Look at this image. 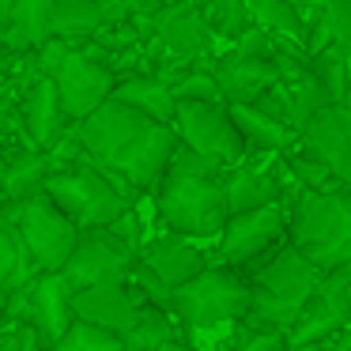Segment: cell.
<instances>
[{"instance_id": "52a82bcc", "label": "cell", "mask_w": 351, "mask_h": 351, "mask_svg": "<svg viewBox=\"0 0 351 351\" xmlns=\"http://www.w3.org/2000/svg\"><path fill=\"white\" fill-rule=\"evenodd\" d=\"M12 223H16L19 238H23L27 253L34 261V272L38 276H61L64 265L72 261L80 242V227L53 204V200L42 193V197H31L23 204L4 208Z\"/></svg>"}, {"instance_id": "4fadbf2b", "label": "cell", "mask_w": 351, "mask_h": 351, "mask_svg": "<svg viewBox=\"0 0 351 351\" xmlns=\"http://www.w3.org/2000/svg\"><path fill=\"white\" fill-rule=\"evenodd\" d=\"M287 230H291V212H283L280 204L250 215H230L227 230H223V265L234 268V272L261 265L268 253L287 245Z\"/></svg>"}, {"instance_id": "1f68e13d", "label": "cell", "mask_w": 351, "mask_h": 351, "mask_svg": "<svg viewBox=\"0 0 351 351\" xmlns=\"http://www.w3.org/2000/svg\"><path fill=\"white\" fill-rule=\"evenodd\" d=\"M129 287H132V295H136L144 306H155V310L174 313V295L178 291H170L167 283L144 265V261H136V268H132V276H129Z\"/></svg>"}, {"instance_id": "60d3db41", "label": "cell", "mask_w": 351, "mask_h": 351, "mask_svg": "<svg viewBox=\"0 0 351 351\" xmlns=\"http://www.w3.org/2000/svg\"><path fill=\"white\" fill-rule=\"evenodd\" d=\"M95 4H102V12H106V19H110L114 12H121V4H125V0H95Z\"/></svg>"}, {"instance_id": "ffe728a7", "label": "cell", "mask_w": 351, "mask_h": 351, "mask_svg": "<svg viewBox=\"0 0 351 351\" xmlns=\"http://www.w3.org/2000/svg\"><path fill=\"white\" fill-rule=\"evenodd\" d=\"M140 261H144L170 291H182L185 283H193L200 272H208L204 253L193 250L185 238H155V242L140 253Z\"/></svg>"}, {"instance_id": "7402d4cb", "label": "cell", "mask_w": 351, "mask_h": 351, "mask_svg": "<svg viewBox=\"0 0 351 351\" xmlns=\"http://www.w3.org/2000/svg\"><path fill=\"white\" fill-rule=\"evenodd\" d=\"M230 117H234V125H238V132H242L250 152H283L287 155L302 140L298 129H291L287 121H276V117L261 114L257 106H230Z\"/></svg>"}, {"instance_id": "44dd1931", "label": "cell", "mask_w": 351, "mask_h": 351, "mask_svg": "<svg viewBox=\"0 0 351 351\" xmlns=\"http://www.w3.org/2000/svg\"><path fill=\"white\" fill-rule=\"evenodd\" d=\"M53 0H16L12 8V31L4 46L12 53L27 57V53H38L46 42H53Z\"/></svg>"}, {"instance_id": "f6af8a7d", "label": "cell", "mask_w": 351, "mask_h": 351, "mask_svg": "<svg viewBox=\"0 0 351 351\" xmlns=\"http://www.w3.org/2000/svg\"><path fill=\"white\" fill-rule=\"evenodd\" d=\"M343 336H348V348H351V321H348V328H343Z\"/></svg>"}, {"instance_id": "f35d334b", "label": "cell", "mask_w": 351, "mask_h": 351, "mask_svg": "<svg viewBox=\"0 0 351 351\" xmlns=\"http://www.w3.org/2000/svg\"><path fill=\"white\" fill-rule=\"evenodd\" d=\"M4 185H8V136H0V212H4Z\"/></svg>"}, {"instance_id": "5b68a950", "label": "cell", "mask_w": 351, "mask_h": 351, "mask_svg": "<svg viewBox=\"0 0 351 351\" xmlns=\"http://www.w3.org/2000/svg\"><path fill=\"white\" fill-rule=\"evenodd\" d=\"M46 197L76 223L80 230H110L121 215L132 212V200L117 193V185L95 167L87 155H80L72 167L57 170L46 182Z\"/></svg>"}, {"instance_id": "c3c4849f", "label": "cell", "mask_w": 351, "mask_h": 351, "mask_svg": "<svg viewBox=\"0 0 351 351\" xmlns=\"http://www.w3.org/2000/svg\"><path fill=\"white\" fill-rule=\"evenodd\" d=\"M295 4H298V0H295Z\"/></svg>"}, {"instance_id": "484cf974", "label": "cell", "mask_w": 351, "mask_h": 351, "mask_svg": "<svg viewBox=\"0 0 351 351\" xmlns=\"http://www.w3.org/2000/svg\"><path fill=\"white\" fill-rule=\"evenodd\" d=\"M245 8L253 16V27H261L272 38H287V42H302L306 49V19L298 12L295 0H245Z\"/></svg>"}, {"instance_id": "5bb4252c", "label": "cell", "mask_w": 351, "mask_h": 351, "mask_svg": "<svg viewBox=\"0 0 351 351\" xmlns=\"http://www.w3.org/2000/svg\"><path fill=\"white\" fill-rule=\"evenodd\" d=\"M144 310L147 306L132 295L129 280L125 283H99V287H87V291H76V295H72V313H76V321L95 325V328H102V332H114V336L132 332Z\"/></svg>"}, {"instance_id": "f546056e", "label": "cell", "mask_w": 351, "mask_h": 351, "mask_svg": "<svg viewBox=\"0 0 351 351\" xmlns=\"http://www.w3.org/2000/svg\"><path fill=\"white\" fill-rule=\"evenodd\" d=\"M197 8L215 38L238 42L245 31H253V16L245 8V0H197Z\"/></svg>"}, {"instance_id": "9a60e30c", "label": "cell", "mask_w": 351, "mask_h": 351, "mask_svg": "<svg viewBox=\"0 0 351 351\" xmlns=\"http://www.w3.org/2000/svg\"><path fill=\"white\" fill-rule=\"evenodd\" d=\"M19 129H23L27 144L38 147V152H53L64 140L72 121L61 106L53 80H34V84L23 87V95H19Z\"/></svg>"}, {"instance_id": "83f0119b", "label": "cell", "mask_w": 351, "mask_h": 351, "mask_svg": "<svg viewBox=\"0 0 351 351\" xmlns=\"http://www.w3.org/2000/svg\"><path fill=\"white\" fill-rule=\"evenodd\" d=\"M287 170L295 174L298 189L306 193H325V197H340V193H348L340 182H336V174L325 167V162L317 159V155H310L302 144H295L287 152Z\"/></svg>"}, {"instance_id": "ee69618b", "label": "cell", "mask_w": 351, "mask_h": 351, "mask_svg": "<svg viewBox=\"0 0 351 351\" xmlns=\"http://www.w3.org/2000/svg\"><path fill=\"white\" fill-rule=\"evenodd\" d=\"M343 208H348V219H351V193H343Z\"/></svg>"}, {"instance_id": "ac0fdd59", "label": "cell", "mask_w": 351, "mask_h": 351, "mask_svg": "<svg viewBox=\"0 0 351 351\" xmlns=\"http://www.w3.org/2000/svg\"><path fill=\"white\" fill-rule=\"evenodd\" d=\"M53 159L49 152H38L27 140L12 144L8 140V185H4V208L23 204L31 197H42L46 193V182L53 178Z\"/></svg>"}, {"instance_id": "d590c367", "label": "cell", "mask_w": 351, "mask_h": 351, "mask_svg": "<svg viewBox=\"0 0 351 351\" xmlns=\"http://www.w3.org/2000/svg\"><path fill=\"white\" fill-rule=\"evenodd\" d=\"M16 121H19V95L0 91V136H8Z\"/></svg>"}, {"instance_id": "8fae6325", "label": "cell", "mask_w": 351, "mask_h": 351, "mask_svg": "<svg viewBox=\"0 0 351 351\" xmlns=\"http://www.w3.org/2000/svg\"><path fill=\"white\" fill-rule=\"evenodd\" d=\"M212 27L204 23L200 8L193 0H170L162 8L159 23H155V38L147 42V69L159 72L167 69V61L185 64V61H200L212 53Z\"/></svg>"}, {"instance_id": "3957f363", "label": "cell", "mask_w": 351, "mask_h": 351, "mask_svg": "<svg viewBox=\"0 0 351 351\" xmlns=\"http://www.w3.org/2000/svg\"><path fill=\"white\" fill-rule=\"evenodd\" d=\"M245 280L253 287V302H250V313H245L242 325L257 328V332L291 336L325 276L287 242L276 253H268L261 265H253Z\"/></svg>"}, {"instance_id": "7bdbcfd3", "label": "cell", "mask_w": 351, "mask_h": 351, "mask_svg": "<svg viewBox=\"0 0 351 351\" xmlns=\"http://www.w3.org/2000/svg\"><path fill=\"white\" fill-rule=\"evenodd\" d=\"M215 351H234V343H230V340H223V343H219V348H215Z\"/></svg>"}, {"instance_id": "bcb514c9", "label": "cell", "mask_w": 351, "mask_h": 351, "mask_svg": "<svg viewBox=\"0 0 351 351\" xmlns=\"http://www.w3.org/2000/svg\"><path fill=\"white\" fill-rule=\"evenodd\" d=\"M348 310H351V291H348Z\"/></svg>"}, {"instance_id": "cb8c5ba5", "label": "cell", "mask_w": 351, "mask_h": 351, "mask_svg": "<svg viewBox=\"0 0 351 351\" xmlns=\"http://www.w3.org/2000/svg\"><path fill=\"white\" fill-rule=\"evenodd\" d=\"M227 197H230V215H250V212H261V208L280 204V182L265 170L234 167L227 174Z\"/></svg>"}, {"instance_id": "d6a6232c", "label": "cell", "mask_w": 351, "mask_h": 351, "mask_svg": "<svg viewBox=\"0 0 351 351\" xmlns=\"http://www.w3.org/2000/svg\"><path fill=\"white\" fill-rule=\"evenodd\" d=\"M53 351H125V343H121V336L102 332V328H95V325L76 321V325L69 328V336H64Z\"/></svg>"}, {"instance_id": "9c48e42d", "label": "cell", "mask_w": 351, "mask_h": 351, "mask_svg": "<svg viewBox=\"0 0 351 351\" xmlns=\"http://www.w3.org/2000/svg\"><path fill=\"white\" fill-rule=\"evenodd\" d=\"M174 132L182 140V147H189V152L204 155V159L219 162L227 170H234V162H242V155L250 152L227 102H219V106H212V102H182Z\"/></svg>"}, {"instance_id": "b9f144b4", "label": "cell", "mask_w": 351, "mask_h": 351, "mask_svg": "<svg viewBox=\"0 0 351 351\" xmlns=\"http://www.w3.org/2000/svg\"><path fill=\"white\" fill-rule=\"evenodd\" d=\"M162 351H197V348H189V343H185V340H174V343H167V348H162Z\"/></svg>"}, {"instance_id": "ba28073f", "label": "cell", "mask_w": 351, "mask_h": 351, "mask_svg": "<svg viewBox=\"0 0 351 351\" xmlns=\"http://www.w3.org/2000/svg\"><path fill=\"white\" fill-rule=\"evenodd\" d=\"M53 84H57V95H61V106H64V114H69V121L84 125L87 117L99 114V110L114 99L121 76H117L110 57H99L87 46H72V53L64 57V64H61Z\"/></svg>"}, {"instance_id": "f1b7e54d", "label": "cell", "mask_w": 351, "mask_h": 351, "mask_svg": "<svg viewBox=\"0 0 351 351\" xmlns=\"http://www.w3.org/2000/svg\"><path fill=\"white\" fill-rule=\"evenodd\" d=\"M174 340H178V332H174V313L155 310V306H147V310L140 313L136 328L121 336L125 351H162L167 343H174Z\"/></svg>"}, {"instance_id": "4316f807", "label": "cell", "mask_w": 351, "mask_h": 351, "mask_svg": "<svg viewBox=\"0 0 351 351\" xmlns=\"http://www.w3.org/2000/svg\"><path fill=\"white\" fill-rule=\"evenodd\" d=\"M348 57L351 53L340 46H328V49H321V53L310 57L313 76H317L321 87L328 91L332 106H348V95H351V61Z\"/></svg>"}, {"instance_id": "4dcf8cb0", "label": "cell", "mask_w": 351, "mask_h": 351, "mask_svg": "<svg viewBox=\"0 0 351 351\" xmlns=\"http://www.w3.org/2000/svg\"><path fill=\"white\" fill-rule=\"evenodd\" d=\"M170 91H174L178 106H182V102H212V106L227 102V99H223V91H219V80H215L212 69H193V72H185V76L170 80Z\"/></svg>"}, {"instance_id": "8992f818", "label": "cell", "mask_w": 351, "mask_h": 351, "mask_svg": "<svg viewBox=\"0 0 351 351\" xmlns=\"http://www.w3.org/2000/svg\"><path fill=\"white\" fill-rule=\"evenodd\" d=\"M253 302V287L234 268H208L193 283L174 295V317L185 328H215V325H242Z\"/></svg>"}, {"instance_id": "2e32d148", "label": "cell", "mask_w": 351, "mask_h": 351, "mask_svg": "<svg viewBox=\"0 0 351 351\" xmlns=\"http://www.w3.org/2000/svg\"><path fill=\"white\" fill-rule=\"evenodd\" d=\"M298 144L310 155H317L336 182L351 193V106H328L302 129Z\"/></svg>"}, {"instance_id": "6da1fadb", "label": "cell", "mask_w": 351, "mask_h": 351, "mask_svg": "<svg viewBox=\"0 0 351 351\" xmlns=\"http://www.w3.org/2000/svg\"><path fill=\"white\" fill-rule=\"evenodd\" d=\"M80 144L87 159L117 185L121 197L136 200L132 189H159L182 140L170 125L152 121L121 102H106L99 114L80 125Z\"/></svg>"}, {"instance_id": "ab89813d", "label": "cell", "mask_w": 351, "mask_h": 351, "mask_svg": "<svg viewBox=\"0 0 351 351\" xmlns=\"http://www.w3.org/2000/svg\"><path fill=\"white\" fill-rule=\"evenodd\" d=\"M12 8H16V0H0V46L8 42V31H12Z\"/></svg>"}, {"instance_id": "7c38bea8", "label": "cell", "mask_w": 351, "mask_h": 351, "mask_svg": "<svg viewBox=\"0 0 351 351\" xmlns=\"http://www.w3.org/2000/svg\"><path fill=\"white\" fill-rule=\"evenodd\" d=\"M136 250L125 245L114 230H80V242L72 261L64 265L61 280L69 283V291H87L99 283H125L136 268Z\"/></svg>"}, {"instance_id": "7dc6e473", "label": "cell", "mask_w": 351, "mask_h": 351, "mask_svg": "<svg viewBox=\"0 0 351 351\" xmlns=\"http://www.w3.org/2000/svg\"><path fill=\"white\" fill-rule=\"evenodd\" d=\"M348 106H351V95H348Z\"/></svg>"}, {"instance_id": "74e56055", "label": "cell", "mask_w": 351, "mask_h": 351, "mask_svg": "<svg viewBox=\"0 0 351 351\" xmlns=\"http://www.w3.org/2000/svg\"><path fill=\"white\" fill-rule=\"evenodd\" d=\"M110 230H114V234L121 238L125 245H132V250H136V234H140V227H136V215H132V212H129V215H121V219H117Z\"/></svg>"}, {"instance_id": "d6986e66", "label": "cell", "mask_w": 351, "mask_h": 351, "mask_svg": "<svg viewBox=\"0 0 351 351\" xmlns=\"http://www.w3.org/2000/svg\"><path fill=\"white\" fill-rule=\"evenodd\" d=\"M110 102H121V106L136 110V114L152 117V121H159V125H170V129H174V121H178L174 91H170V84L162 76H155V72H132V76H125Z\"/></svg>"}, {"instance_id": "e0dca14e", "label": "cell", "mask_w": 351, "mask_h": 351, "mask_svg": "<svg viewBox=\"0 0 351 351\" xmlns=\"http://www.w3.org/2000/svg\"><path fill=\"white\" fill-rule=\"evenodd\" d=\"M215 80H219V91L227 99V106H253L257 99H265L276 84H280V64L257 61V57H245L238 49L223 53L212 64Z\"/></svg>"}, {"instance_id": "277c9868", "label": "cell", "mask_w": 351, "mask_h": 351, "mask_svg": "<svg viewBox=\"0 0 351 351\" xmlns=\"http://www.w3.org/2000/svg\"><path fill=\"white\" fill-rule=\"evenodd\" d=\"M287 242L317 268L321 276L336 268H351V219L340 197L325 193H298L291 204Z\"/></svg>"}, {"instance_id": "7a4b0ae2", "label": "cell", "mask_w": 351, "mask_h": 351, "mask_svg": "<svg viewBox=\"0 0 351 351\" xmlns=\"http://www.w3.org/2000/svg\"><path fill=\"white\" fill-rule=\"evenodd\" d=\"M227 167L178 147L170 170L155 189V208L178 238H212L230 223Z\"/></svg>"}, {"instance_id": "8d00e7d4", "label": "cell", "mask_w": 351, "mask_h": 351, "mask_svg": "<svg viewBox=\"0 0 351 351\" xmlns=\"http://www.w3.org/2000/svg\"><path fill=\"white\" fill-rule=\"evenodd\" d=\"M27 348V325L0 328V351H23Z\"/></svg>"}, {"instance_id": "d4e9b609", "label": "cell", "mask_w": 351, "mask_h": 351, "mask_svg": "<svg viewBox=\"0 0 351 351\" xmlns=\"http://www.w3.org/2000/svg\"><path fill=\"white\" fill-rule=\"evenodd\" d=\"M106 27V12L95 0H53V34L69 46L95 42V34Z\"/></svg>"}, {"instance_id": "836d02e7", "label": "cell", "mask_w": 351, "mask_h": 351, "mask_svg": "<svg viewBox=\"0 0 351 351\" xmlns=\"http://www.w3.org/2000/svg\"><path fill=\"white\" fill-rule=\"evenodd\" d=\"M321 19L332 31V46L351 53V0H321Z\"/></svg>"}, {"instance_id": "30bf717a", "label": "cell", "mask_w": 351, "mask_h": 351, "mask_svg": "<svg viewBox=\"0 0 351 351\" xmlns=\"http://www.w3.org/2000/svg\"><path fill=\"white\" fill-rule=\"evenodd\" d=\"M8 321L12 325H31L42 336L49 351L69 336V328L76 325L72 313V291L61 276H34L31 283H23L19 291H12L8 298Z\"/></svg>"}, {"instance_id": "e575fe53", "label": "cell", "mask_w": 351, "mask_h": 351, "mask_svg": "<svg viewBox=\"0 0 351 351\" xmlns=\"http://www.w3.org/2000/svg\"><path fill=\"white\" fill-rule=\"evenodd\" d=\"M230 343H234V351H291V340L283 332H257L245 325H234Z\"/></svg>"}, {"instance_id": "603a6c76", "label": "cell", "mask_w": 351, "mask_h": 351, "mask_svg": "<svg viewBox=\"0 0 351 351\" xmlns=\"http://www.w3.org/2000/svg\"><path fill=\"white\" fill-rule=\"evenodd\" d=\"M34 276L38 272H34V261H31V253H27L23 238H19L16 223L0 212V306H4V313H8L12 291L31 283Z\"/></svg>"}]
</instances>
